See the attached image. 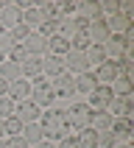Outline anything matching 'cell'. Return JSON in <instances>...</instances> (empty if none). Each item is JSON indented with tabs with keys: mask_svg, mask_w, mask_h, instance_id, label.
I'll list each match as a JSON object with an SVG mask.
<instances>
[{
	"mask_svg": "<svg viewBox=\"0 0 134 148\" xmlns=\"http://www.w3.org/2000/svg\"><path fill=\"white\" fill-rule=\"evenodd\" d=\"M67 109H48V112H42L39 115V129H42V137H50V140H62L67 137L70 132V126H67Z\"/></svg>",
	"mask_w": 134,
	"mask_h": 148,
	"instance_id": "obj_1",
	"label": "cell"
},
{
	"mask_svg": "<svg viewBox=\"0 0 134 148\" xmlns=\"http://www.w3.org/2000/svg\"><path fill=\"white\" fill-rule=\"evenodd\" d=\"M31 101L36 103L39 109H48L53 101H56V95H53V87H50V81H45V78H34L31 81Z\"/></svg>",
	"mask_w": 134,
	"mask_h": 148,
	"instance_id": "obj_2",
	"label": "cell"
},
{
	"mask_svg": "<svg viewBox=\"0 0 134 148\" xmlns=\"http://www.w3.org/2000/svg\"><path fill=\"white\" fill-rule=\"evenodd\" d=\"M64 115H67V126H70V129H75V132L90 129L92 109L87 106V103H73V106H70V112H64Z\"/></svg>",
	"mask_w": 134,
	"mask_h": 148,
	"instance_id": "obj_3",
	"label": "cell"
},
{
	"mask_svg": "<svg viewBox=\"0 0 134 148\" xmlns=\"http://www.w3.org/2000/svg\"><path fill=\"white\" fill-rule=\"evenodd\" d=\"M112 87H100L98 84V90L95 92H90V101H87V106L92 109V112H106L109 109V103H112Z\"/></svg>",
	"mask_w": 134,
	"mask_h": 148,
	"instance_id": "obj_4",
	"label": "cell"
},
{
	"mask_svg": "<svg viewBox=\"0 0 134 148\" xmlns=\"http://www.w3.org/2000/svg\"><path fill=\"white\" fill-rule=\"evenodd\" d=\"M14 115L20 117V120H23V126H25V123H36V120H39V115H42V109L36 106L31 98H28V101L14 103Z\"/></svg>",
	"mask_w": 134,
	"mask_h": 148,
	"instance_id": "obj_5",
	"label": "cell"
},
{
	"mask_svg": "<svg viewBox=\"0 0 134 148\" xmlns=\"http://www.w3.org/2000/svg\"><path fill=\"white\" fill-rule=\"evenodd\" d=\"M92 75H95V81H98L100 87H112V81L120 75V70H117V62H109V59H106L100 67H95V70H92Z\"/></svg>",
	"mask_w": 134,
	"mask_h": 148,
	"instance_id": "obj_6",
	"label": "cell"
},
{
	"mask_svg": "<svg viewBox=\"0 0 134 148\" xmlns=\"http://www.w3.org/2000/svg\"><path fill=\"white\" fill-rule=\"evenodd\" d=\"M23 23V8L17 6V3H8V6H0V25L6 28V31H11L14 25Z\"/></svg>",
	"mask_w": 134,
	"mask_h": 148,
	"instance_id": "obj_7",
	"label": "cell"
},
{
	"mask_svg": "<svg viewBox=\"0 0 134 148\" xmlns=\"http://www.w3.org/2000/svg\"><path fill=\"white\" fill-rule=\"evenodd\" d=\"M20 45L25 48V53H28V56H39V59H42V53L48 50V39H42L36 31H31L23 42H20Z\"/></svg>",
	"mask_w": 134,
	"mask_h": 148,
	"instance_id": "obj_8",
	"label": "cell"
},
{
	"mask_svg": "<svg viewBox=\"0 0 134 148\" xmlns=\"http://www.w3.org/2000/svg\"><path fill=\"white\" fill-rule=\"evenodd\" d=\"M64 70H73V73H90V62H87V53H78V50H70L64 56Z\"/></svg>",
	"mask_w": 134,
	"mask_h": 148,
	"instance_id": "obj_9",
	"label": "cell"
},
{
	"mask_svg": "<svg viewBox=\"0 0 134 148\" xmlns=\"http://www.w3.org/2000/svg\"><path fill=\"white\" fill-rule=\"evenodd\" d=\"M75 17H81L87 23H95V20H103V11H100V3H75Z\"/></svg>",
	"mask_w": 134,
	"mask_h": 148,
	"instance_id": "obj_10",
	"label": "cell"
},
{
	"mask_svg": "<svg viewBox=\"0 0 134 148\" xmlns=\"http://www.w3.org/2000/svg\"><path fill=\"white\" fill-rule=\"evenodd\" d=\"M50 87H53V95H56V98H70V95H75V81H73L67 73L56 75Z\"/></svg>",
	"mask_w": 134,
	"mask_h": 148,
	"instance_id": "obj_11",
	"label": "cell"
},
{
	"mask_svg": "<svg viewBox=\"0 0 134 148\" xmlns=\"http://www.w3.org/2000/svg\"><path fill=\"white\" fill-rule=\"evenodd\" d=\"M109 28V34H115V36H123V34L131 31V17H126V14H112L109 20H103Z\"/></svg>",
	"mask_w": 134,
	"mask_h": 148,
	"instance_id": "obj_12",
	"label": "cell"
},
{
	"mask_svg": "<svg viewBox=\"0 0 134 148\" xmlns=\"http://www.w3.org/2000/svg\"><path fill=\"white\" fill-rule=\"evenodd\" d=\"M8 98L20 103V101H28L31 98V81H25V78H17V81L8 84Z\"/></svg>",
	"mask_w": 134,
	"mask_h": 148,
	"instance_id": "obj_13",
	"label": "cell"
},
{
	"mask_svg": "<svg viewBox=\"0 0 134 148\" xmlns=\"http://www.w3.org/2000/svg\"><path fill=\"white\" fill-rule=\"evenodd\" d=\"M20 75H23L25 81L39 78V75H42V59H39V56H28L23 64H20Z\"/></svg>",
	"mask_w": 134,
	"mask_h": 148,
	"instance_id": "obj_14",
	"label": "cell"
},
{
	"mask_svg": "<svg viewBox=\"0 0 134 148\" xmlns=\"http://www.w3.org/2000/svg\"><path fill=\"white\" fill-rule=\"evenodd\" d=\"M109 132L115 134L117 140H129L134 134V123H131V117H115L112 120V126H109Z\"/></svg>",
	"mask_w": 134,
	"mask_h": 148,
	"instance_id": "obj_15",
	"label": "cell"
},
{
	"mask_svg": "<svg viewBox=\"0 0 134 148\" xmlns=\"http://www.w3.org/2000/svg\"><path fill=\"white\" fill-rule=\"evenodd\" d=\"M106 20V17H103ZM103 20H95V23H90V28H87V36H90L92 45H103V42L109 39V28Z\"/></svg>",
	"mask_w": 134,
	"mask_h": 148,
	"instance_id": "obj_16",
	"label": "cell"
},
{
	"mask_svg": "<svg viewBox=\"0 0 134 148\" xmlns=\"http://www.w3.org/2000/svg\"><path fill=\"white\" fill-rule=\"evenodd\" d=\"M106 112L112 115V120H115V117H131V101H129V98H117V95H115Z\"/></svg>",
	"mask_w": 134,
	"mask_h": 148,
	"instance_id": "obj_17",
	"label": "cell"
},
{
	"mask_svg": "<svg viewBox=\"0 0 134 148\" xmlns=\"http://www.w3.org/2000/svg\"><path fill=\"white\" fill-rule=\"evenodd\" d=\"M42 73H48V75H53V78H56V75H62L64 73V59L62 56H45L42 59Z\"/></svg>",
	"mask_w": 134,
	"mask_h": 148,
	"instance_id": "obj_18",
	"label": "cell"
},
{
	"mask_svg": "<svg viewBox=\"0 0 134 148\" xmlns=\"http://www.w3.org/2000/svg\"><path fill=\"white\" fill-rule=\"evenodd\" d=\"M48 53H50V56H62V59H64L67 53H70V42L62 39L59 34H53V36L48 39Z\"/></svg>",
	"mask_w": 134,
	"mask_h": 148,
	"instance_id": "obj_19",
	"label": "cell"
},
{
	"mask_svg": "<svg viewBox=\"0 0 134 148\" xmlns=\"http://www.w3.org/2000/svg\"><path fill=\"white\" fill-rule=\"evenodd\" d=\"M73 81H75V92H84V95H90V92L98 90V81H95L92 73H81L78 78H73Z\"/></svg>",
	"mask_w": 134,
	"mask_h": 148,
	"instance_id": "obj_20",
	"label": "cell"
},
{
	"mask_svg": "<svg viewBox=\"0 0 134 148\" xmlns=\"http://www.w3.org/2000/svg\"><path fill=\"white\" fill-rule=\"evenodd\" d=\"M112 95L129 98V95H131V78H129V75H117L115 81H112Z\"/></svg>",
	"mask_w": 134,
	"mask_h": 148,
	"instance_id": "obj_21",
	"label": "cell"
},
{
	"mask_svg": "<svg viewBox=\"0 0 134 148\" xmlns=\"http://www.w3.org/2000/svg\"><path fill=\"white\" fill-rule=\"evenodd\" d=\"M75 140H78V148H98V132L95 129H81L75 134Z\"/></svg>",
	"mask_w": 134,
	"mask_h": 148,
	"instance_id": "obj_22",
	"label": "cell"
},
{
	"mask_svg": "<svg viewBox=\"0 0 134 148\" xmlns=\"http://www.w3.org/2000/svg\"><path fill=\"white\" fill-rule=\"evenodd\" d=\"M0 78H3V81L6 84H11V81H17V78H23V75H20V64H14V62H3V64H0Z\"/></svg>",
	"mask_w": 134,
	"mask_h": 148,
	"instance_id": "obj_23",
	"label": "cell"
},
{
	"mask_svg": "<svg viewBox=\"0 0 134 148\" xmlns=\"http://www.w3.org/2000/svg\"><path fill=\"white\" fill-rule=\"evenodd\" d=\"M23 140L28 143V145L42 143V129H39V123H25L23 126Z\"/></svg>",
	"mask_w": 134,
	"mask_h": 148,
	"instance_id": "obj_24",
	"label": "cell"
},
{
	"mask_svg": "<svg viewBox=\"0 0 134 148\" xmlns=\"http://www.w3.org/2000/svg\"><path fill=\"white\" fill-rule=\"evenodd\" d=\"M109 126H112V115H109V112H92L90 129H95V132H106Z\"/></svg>",
	"mask_w": 134,
	"mask_h": 148,
	"instance_id": "obj_25",
	"label": "cell"
},
{
	"mask_svg": "<svg viewBox=\"0 0 134 148\" xmlns=\"http://www.w3.org/2000/svg\"><path fill=\"white\" fill-rule=\"evenodd\" d=\"M87 62H90V67H100V64H103V62H106L103 45H90V50H87Z\"/></svg>",
	"mask_w": 134,
	"mask_h": 148,
	"instance_id": "obj_26",
	"label": "cell"
},
{
	"mask_svg": "<svg viewBox=\"0 0 134 148\" xmlns=\"http://www.w3.org/2000/svg\"><path fill=\"white\" fill-rule=\"evenodd\" d=\"M23 23L28 25V28H39V25H42V14H39V8H36V6H28V8L23 11Z\"/></svg>",
	"mask_w": 134,
	"mask_h": 148,
	"instance_id": "obj_27",
	"label": "cell"
},
{
	"mask_svg": "<svg viewBox=\"0 0 134 148\" xmlns=\"http://www.w3.org/2000/svg\"><path fill=\"white\" fill-rule=\"evenodd\" d=\"M3 132H6V134H11V137H17V134H23V120H20L17 115L6 117V120H3Z\"/></svg>",
	"mask_w": 134,
	"mask_h": 148,
	"instance_id": "obj_28",
	"label": "cell"
},
{
	"mask_svg": "<svg viewBox=\"0 0 134 148\" xmlns=\"http://www.w3.org/2000/svg\"><path fill=\"white\" fill-rule=\"evenodd\" d=\"M98 145L100 148H117V137L109 132V129L106 132H98Z\"/></svg>",
	"mask_w": 134,
	"mask_h": 148,
	"instance_id": "obj_29",
	"label": "cell"
},
{
	"mask_svg": "<svg viewBox=\"0 0 134 148\" xmlns=\"http://www.w3.org/2000/svg\"><path fill=\"white\" fill-rule=\"evenodd\" d=\"M14 115V101L8 98V95H3L0 98V120H6V117Z\"/></svg>",
	"mask_w": 134,
	"mask_h": 148,
	"instance_id": "obj_30",
	"label": "cell"
},
{
	"mask_svg": "<svg viewBox=\"0 0 134 148\" xmlns=\"http://www.w3.org/2000/svg\"><path fill=\"white\" fill-rule=\"evenodd\" d=\"M25 59H28V53H25L23 45H14V48L8 50V62H14V64H23Z\"/></svg>",
	"mask_w": 134,
	"mask_h": 148,
	"instance_id": "obj_31",
	"label": "cell"
},
{
	"mask_svg": "<svg viewBox=\"0 0 134 148\" xmlns=\"http://www.w3.org/2000/svg\"><path fill=\"white\" fill-rule=\"evenodd\" d=\"M42 36V39H50L53 34H59V23H42L39 25V31H36Z\"/></svg>",
	"mask_w": 134,
	"mask_h": 148,
	"instance_id": "obj_32",
	"label": "cell"
},
{
	"mask_svg": "<svg viewBox=\"0 0 134 148\" xmlns=\"http://www.w3.org/2000/svg\"><path fill=\"white\" fill-rule=\"evenodd\" d=\"M14 45H20V42H17L14 36H11V31H6V34H3V36H0V50H3L6 56H8V50L14 48Z\"/></svg>",
	"mask_w": 134,
	"mask_h": 148,
	"instance_id": "obj_33",
	"label": "cell"
},
{
	"mask_svg": "<svg viewBox=\"0 0 134 148\" xmlns=\"http://www.w3.org/2000/svg\"><path fill=\"white\" fill-rule=\"evenodd\" d=\"M28 34H31V28H28L25 23H20V25H14V28H11V36H14L17 42H23L25 36H28Z\"/></svg>",
	"mask_w": 134,
	"mask_h": 148,
	"instance_id": "obj_34",
	"label": "cell"
},
{
	"mask_svg": "<svg viewBox=\"0 0 134 148\" xmlns=\"http://www.w3.org/2000/svg\"><path fill=\"white\" fill-rule=\"evenodd\" d=\"M6 148H31V145L23 140V134H17V137H8L6 140Z\"/></svg>",
	"mask_w": 134,
	"mask_h": 148,
	"instance_id": "obj_35",
	"label": "cell"
},
{
	"mask_svg": "<svg viewBox=\"0 0 134 148\" xmlns=\"http://www.w3.org/2000/svg\"><path fill=\"white\" fill-rule=\"evenodd\" d=\"M59 148H78V140H75V134H67V137H62Z\"/></svg>",
	"mask_w": 134,
	"mask_h": 148,
	"instance_id": "obj_36",
	"label": "cell"
},
{
	"mask_svg": "<svg viewBox=\"0 0 134 148\" xmlns=\"http://www.w3.org/2000/svg\"><path fill=\"white\" fill-rule=\"evenodd\" d=\"M3 95H8V84L0 78V98H3Z\"/></svg>",
	"mask_w": 134,
	"mask_h": 148,
	"instance_id": "obj_37",
	"label": "cell"
},
{
	"mask_svg": "<svg viewBox=\"0 0 134 148\" xmlns=\"http://www.w3.org/2000/svg\"><path fill=\"white\" fill-rule=\"evenodd\" d=\"M34 148H56V145H53V143H45V140H42V143H36Z\"/></svg>",
	"mask_w": 134,
	"mask_h": 148,
	"instance_id": "obj_38",
	"label": "cell"
},
{
	"mask_svg": "<svg viewBox=\"0 0 134 148\" xmlns=\"http://www.w3.org/2000/svg\"><path fill=\"white\" fill-rule=\"evenodd\" d=\"M3 62H6V53H3V50H0V64H3Z\"/></svg>",
	"mask_w": 134,
	"mask_h": 148,
	"instance_id": "obj_39",
	"label": "cell"
},
{
	"mask_svg": "<svg viewBox=\"0 0 134 148\" xmlns=\"http://www.w3.org/2000/svg\"><path fill=\"white\" fill-rule=\"evenodd\" d=\"M3 134H6V132H3V120H0V137H3Z\"/></svg>",
	"mask_w": 134,
	"mask_h": 148,
	"instance_id": "obj_40",
	"label": "cell"
},
{
	"mask_svg": "<svg viewBox=\"0 0 134 148\" xmlns=\"http://www.w3.org/2000/svg\"><path fill=\"white\" fill-rule=\"evenodd\" d=\"M117 148H131V145H129V143H123V145H117Z\"/></svg>",
	"mask_w": 134,
	"mask_h": 148,
	"instance_id": "obj_41",
	"label": "cell"
},
{
	"mask_svg": "<svg viewBox=\"0 0 134 148\" xmlns=\"http://www.w3.org/2000/svg\"><path fill=\"white\" fill-rule=\"evenodd\" d=\"M3 34H6V28H3V25H0V36H3Z\"/></svg>",
	"mask_w": 134,
	"mask_h": 148,
	"instance_id": "obj_42",
	"label": "cell"
},
{
	"mask_svg": "<svg viewBox=\"0 0 134 148\" xmlns=\"http://www.w3.org/2000/svg\"><path fill=\"white\" fill-rule=\"evenodd\" d=\"M0 148H6V140H0Z\"/></svg>",
	"mask_w": 134,
	"mask_h": 148,
	"instance_id": "obj_43",
	"label": "cell"
}]
</instances>
